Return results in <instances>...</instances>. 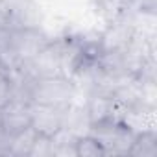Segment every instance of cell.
I'll list each match as a JSON object with an SVG mask.
<instances>
[{"instance_id": "obj_2", "label": "cell", "mask_w": 157, "mask_h": 157, "mask_svg": "<svg viewBox=\"0 0 157 157\" xmlns=\"http://www.w3.org/2000/svg\"><path fill=\"white\" fill-rule=\"evenodd\" d=\"M129 153L135 155H155L157 153V139L153 131H142L135 133V139L131 142Z\"/></svg>"}, {"instance_id": "obj_1", "label": "cell", "mask_w": 157, "mask_h": 157, "mask_svg": "<svg viewBox=\"0 0 157 157\" xmlns=\"http://www.w3.org/2000/svg\"><path fill=\"white\" fill-rule=\"evenodd\" d=\"M74 153L83 155V157H98V155H107L104 144L94 137V135H85L74 139Z\"/></svg>"}]
</instances>
